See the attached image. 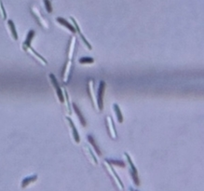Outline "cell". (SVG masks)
<instances>
[{"mask_svg": "<svg viewBox=\"0 0 204 191\" xmlns=\"http://www.w3.org/2000/svg\"><path fill=\"white\" fill-rule=\"evenodd\" d=\"M50 78L51 80L52 85H53V87H54V89L56 90V93H57L59 101L61 102V103H64V93H63L64 89H62L61 87H60L59 83H58V81H57V79H56V78L54 76L53 74H50Z\"/></svg>", "mask_w": 204, "mask_h": 191, "instance_id": "cell-1", "label": "cell"}, {"mask_svg": "<svg viewBox=\"0 0 204 191\" xmlns=\"http://www.w3.org/2000/svg\"><path fill=\"white\" fill-rule=\"evenodd\" d=\"M104 90H105V83L103 81L100 82V85H99V89H98V94H97V105H98V109L100 111L103 110V94H104Z\"/></svg>", "mask_w": 204, "mask_h": 191, "instance_id": "cell-2", "label": "cell"}, {"mask_svg": "<svg viewBox=\"0 0 204 191\" xmlns=\"http://www.w3.org/2000/svg\"><path fill=\"white\" fill-rule=\"evenodd\" d=\"M66 120L68 121V123H69V125H70L71 131H72V134H73V138H74L75 142V143H79V142H80V137H79L78 132L77 128H75V124H74L73 120H72L70 118H68V117H66Z\"/></svg>", "mask_w": 204, "mask_h": 191, "instance_id": "cell-3", "label": "cell"}, {"mask_svg": "<svg viewBox=\"0 0 204 191\" xmlns=\"http://www.w3.org/2000/svg\"><path fill=\"white\" fill-rule=\"evenodd\" d=\"M125 156L128 159V161H129L130 163V166H131V172H132V177H133V180L135 182V184H137L139 185V180H138V173H137V170H136V168L135 166L133 165L132 161V158H130V156L127 154V153H125Z\"/></svg>", "mask_w": 204, "mask_h": 191, "instance_id": "cell-4", "label": "cell"}, {"mask_svg": "<svg viewBox=\"0 0 204 191\" xmlns=\"http://www.w3.org/2000/svg\"><path fill=\"white\" fill-rule=\"evenodd\" d=\"M34 36H35V31H34V30H30V31L28 32V34H27L26 39L24 40V44H22V49H24V51H27L28 48L31 46V42L33 40Z\"/></svg>", "mask_w": 204, "mask_h": 191, "instance_id": "cell-5", "label": "cell"}, {"mask_svg": "<svg viewBox=\"0 0 204 191\" xmlns=\"http://www.w3.org/2000/svg\"><path fill=\"white\" fill-rule=\"evenodd\" d=\"M56 21L59 22L60 24H62L63 26H64L67 30H69L70 32H72V33H75L77 31H75V26L73 25V24H71L69 21H66L65 19H64V18H62V17H58L57 19H56Z\"/></svg>", "mask_w": 204, "mask_h": 191, "instance_id": "cell-6", "label": "cell"}, {"mask_svg": "<svg viewBox=\"0 0 204 191\" xmlns=\"http://www.w3.org/2000/svg\"><path fill=\"white\" fill-rule=\"evenodd\" d=\"M32 11H33V14L35 16V18L38 20V22L40 24V25H42L43 27H45L46 29L49 28V24H47V21L41 17V15H40L39 11L37 10V9H35V7H32Z\"/></svg>", "mask_w": 204, "mask_h": 191, "instance_id": "cell-7", "label": "cell"}, {"mask_svg": "<svg viewBox=\"0 0 204 191\" xmlns=\"http://www.w3.org/2000/svg\"><path fill=\"white\" fill-rule=\"evenodd\" d=\"M71 67H72V62H71V60H69L66 63L65 67H64V73H63V78H64V83H67L68 78H69Z\"/></svg>", "mask_w": 204, "mask_h": 191, "instance_id": "cell-8", "label": "cell"}, {"mask_svg": "<svg viewBox=\"0 0 204 191\" xmlns=\"http://www.w3.org/2000/svg\"><path fill=\"white\" fill-rule=\"evenodd\" d=\"M106 122H107V128L109 130L110 132V134H111V137L113 139L117 138V132H116V129L114 127V124H113V120L110 117H107L106 118Z\"/></svg>", "mask_w": 204, "mask_h": 191, "instance_id": "cell-9", "label": "cell"}, {"mask_svg": "<svg viewBox=\"0 0 204 191\" xmlns=\"http://www.w3.org/2000/svg\"><path fill=\"white\" fill-rule=\"evenodd\" d=\"M7 26H9V28H10V35L13 37V39L14 40H18V34H17V31H16V28H15V24H14V22L11 20L7 21Z\"/></svg>", "mask_w": 204, "mask_h": 191, "instance_id": "cell-10", "label": "cell"}, {"mask_svg": "<svg viewBox=\"0 0 204 191\" xmlns=\"http://www.w3.org/2000/svg\"><path fill=\"white\" fill-rule=\"evenodd\" d=\"M30 50V52H31V54H32V55H33L35 59L38 60L42 64L46 65V64H48V63H47V61L45 60V59H44V58L40 55V54H38V53H37V52H36V51H35V50L32 48V47H31V46H30V47L28 48V50Z\"/></svg>", "mask_w": 204, "mask_h": 191, "instance_id": "cell-11", "label": "cell"}, {"mask_svg": "<svg viewBox=\"0 0 204 191\" xmlns=\"http://www.w3.org/2000/svg\"><path fill=\"white\" fill-rule=\"evenodd\" d=\"M73 108H74L75 114L78 115V118H79V120H80V122H81L82 126H86V120H85V118L83 117V115H82L81 111L79 110V108L77 106V104H73Z\"/></svg>", "mask_w": 204, "mask_h": 191, "instance_id": "cell-12", "label": "cell"}, {"mask_svg": "<svg viewBox=\"0 0 204 191\" xmlns=\"http://www.w3.org/2000/svg\"><path fill=\"white\" fill-rule=\"evenodd\" d=\"M113 107H114V112H115L116 116H117L118 121L119 122V123H122V122H123V115H122L121 111H120L119 106L118 104H114V105H113Z\"/></svg>", "mask_w": 204, "mask_h": 191, "instance_id": "cell-13", "label": "cell"}, {"mask_svg": "<svg viewBox=\"0 0 204 191\" xmlns=\"http://www.w3.org/2000/svg\"><path fill=\"white\" fill-rule=\"evenodd\" d=\"M88 88H89V93L90 94V98H92V104L94 105H96V99L94 97V91H93V81L92 80H89V83H88Z\"/></svg>", "mask_w": 204, "mask_h": 191, "instance_id": "cell-14", "label": "cell"}, {"mask_svg": "<svg viewBox=\"0 0 204 191\" xmlns=\"http://www.w3.org/2000/svg\"><path fill=\"white\" fill-rule=\"evenodd\" d=\"M75 46V37L72 36L71 40H70V45H69V51H68V58H69V60H71L72 57H73Z\"/></svg>", "mask_w": 204, "mask_h": 191, "instance_id": "cell-15", "label": "cell"}, {"mask_svg": "<svg viewBox=\"0 0 204 191\" xmlns=\"http://www.w3.org/2000/svg\"><path fill=\"white\" fill-rule=\"evenodd\" d=\"M88 140H89V142L90 144H92V147L95 149V151L97 152V154L99 155V156H102V152H101L99 147H98V144H96V142L94 141V138H93V137H92V135H89V136H88Z\"/></svg>", "mask_w": 204, "mask_h": 191, "instance_id": "cell-16", "label": "cell"}, {"mask_svg": "<svg viewBox=\"0 0 204 191\" xmlns=\"http://www.w3.org/2000/svg\"><path fill=\"white\" fill-rule=\"evenodd\" d=\"M94 62L92 57H83L79 60V64H92Z\"/></svg>", "mask_w": 204, "mask_h": 191, "instance_id": "cell-17", "label": "cell"}, {"mask_svg": "<svg viewBox=\"0 0 204 191\" xmlns=\"http://www.w3.org/2000/svg\"><path fill=\"white\" fill-rule=\"evenodd\" d=\"M85 150L89 153V157H90V159L92 160V161L95 163V164H97V159H96V158L94 157V155H93V153H92V150L90 149L89 147H85Z\"/></svg>", "mask_w": 204, "mask_h": 191, "instance_id": "cell-18", "label": "cell"}, {"mask_svg": "<svg viewBox=\"0 0 204 191\" xmlns=\"http://www.w3.org/2000/svg\"><path fill=\"white\" fill-rule=\"evenodd\" d=\"M44 4H45V7H46L47 11L50 13L52 11V7H51V4H50V0H44Z\"/></svg>", "mask_w": 204, "mask_h": 191, "instance_id": "cell-19", "label": "cell"}, {"mask_svg": "<svg viewBox=\"0 0 204 191\" xmlns=\"http://www.w3.org/2000/svg\"><path fill=\"white\" fill-rule=\"evenodd\" d=\"M0 15H1V17L5 20L7 18V13L5 11V9H4V7L2 5V2L0 1Z\"/></svg>", "mask_w": 204, "mask_h": 191, "instance_id": "cell-20", "label": "cell"}, {"mask_svg": "<svg viewBox=\"0 0 204 191\" xmlns=\"http://www.w3.org/2000/svg\"><path fill=\"white\" fill-rule=\"evenodd\" d=\"M79 35H80V37L82 38V40H83V42H84V43H85V45L87 46V47H88V48H89V50H92V46H90V45H89V42L87 41V39H86V38H85V37H84V36H83V35H82L81 33H79Z\"/></svg>", "mask_w": 204, "mask_h": 191, "instance_id": "cell-21", "label": "cell"}]
</instances>
